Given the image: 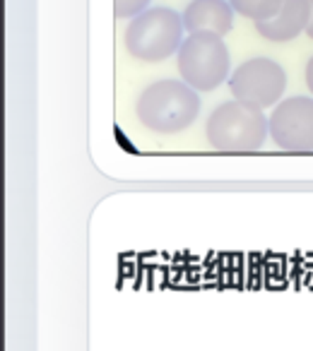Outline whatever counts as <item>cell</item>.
I'll list each match as a JSON object with an SVG mask.
<instances>
[{
    "label": "cell",
    "mask_w": 313,
    "mask_h": 351,
    "mask_svg": "<svg viewBox=\"0 0 313 351\" xmlns=\"http://www.w3.org/2000/svg\"><path fill=\"white\" fill-rule=\"evenodd\" d=\"M135 113L147 130L172 135L196 123L200 113V97L183 80H159L140 92Z\"/></svg>",
    "instance_id": "obj_1"
},
{
    "label": "cell",
    "mask_w": 313,
    "mask_h": 351,
    "mask_svg": "<svg viewBox=\"0 0 313 351\" xmlns=\"http://www.w3.org/2000/svg\"><path fill=\"white\" fill-rule=\"evenodd\" d=\"M183 17L172 8H147L128 22L123 34L128 56L142 63H162L183 44Z\"/></svg>",
    "instance_id": "obj_2"
},
{
    "label": "cell",
    "mask_w": 313,
    "mask_h": 351,
    "mask_svg": "<svg viewBox=\"0 0 313 351\" xmlns=\"http://www.w3.org/2000/svg\"><path fill=\"white\" fill-rule=\"evenodd\" d=\"M270 135V121L263 108L244 101L220 104L207 116L205 137L217 152H255Z\"/></svg>",
    "instance_id": "obj_3"
},
{
    "label": "cell",
    "mask_w": 313,
    "mask_h": 351,
    "mask_svg": "<svg viewBox=\"0 0 313 351\" xmlns=\"http://www.w3.org/2000/svg\"><path fill=\"white\" fill-rule=\"evenodd\" d=\"M178 75L196 92H215L231 77V58L224 36L196 32L183 39L176 53Z\"/></svg>",
    "instance_id": "obj_4"
},
{
    "label": "cell",
    "mask_w": 313,
    "mask_h": 351,
    "mask_svg": "<svg viewBox=\"0 0 313 351\" xmlns=\"http://www.w3.org/2000/svg\"><path fill=\"white\" fill-rule=\"evenodd\" d=\"M229 89L236 101H244L255 108H270L282 101V94L287 89V75L282 65L273 58H251L241 63L231 73Z\"/></svg>",
    "instance_id": "obj_5"
},
{
    "label": "cell",
    "mask_w": 313,
    "mask_h": 351,
    "mask_svg": "<svg viewBox=\"0 0 313 351\" xmlns=\"http://www.w3.org/2000/svg\"><path fill=\"white\" fill-rule=\"evenodd\" d=\"M268 121L270 137L279 149L313 152V97L282 99Z\"/></svg>",
    "instance_id": "obj_6"
},
{
    "label": "cell",
    "mask_w": 313,
    "mask_h": 351,
    "mask_svg": "<svg viewBox=\"0 0 313 351\" xmlns=\"http://www.w3.org/2000/svg\"><path fill=\"white\" fill-rule=\"evenodd\" d=\"M311 17V0H282L277 15L263 22H253L255 32L273 44H287L306 32Z\"/></svg>",
    "instance_id": "obj_7"
},
{
    "label": "cell",
    "mask_w": 313,
    "mask_h": 351,
    "mask_svg": "<svg viewBox=\"0 0 313 351\" xmlns=\"http://www.w3.org/2000/svg\"><path fill=\"white\" fill-rule=\"evenodd\" d=\"M181 17L188 34L210 32L224 36L234 27V8L229 0H191Z\"/></svg>",
    "instance_id": "obj_8"
},
{
    "label": "cell",
    "mask_w": 313,
    "mask_h": 351,
    "mask_svg": "<svg viewBox=\"0 0 313 351\" xmlns=\"http://www.w3.org/2000/svg\"><path fill=\"white\" fill-rule=\"evenodd\" d=\"M234 12H239L241 17L251 22H263L277 15V10L282 8V0H229Z\"/></svg>",
    "instance_id": "obj_9"
},
{
    "label": "cell",
    "mask_w": 313,
    "mask_h": 351,
    "mask_svg": "<svg viewBox=\"0 0 313 351\" xmlns=\"http://www.w3.org/2000/svg\"><path fill=\"white\" fill-rule=\"evenodd\" d=\"M152 0H113V15L116 20H128V17H137L150 8Z\"/></svg>",
    "instance_id": "obj_10"
},
{
    "label": "cell",
    "mask_w": 313,
    "mask_h": 351,
    "mask_svg": "<svg viewBox=\"0 0 313 351\" xmlns=\"http://www.w3.org/2000/svg\"><path fill=\"white\" fill-rule=\"evenodd\" d=\"M306 87H308V92H311V97H313V56H311V60L306 63Z\"/></svg>",
    "instance_id": "obj_11"
},
{
    "label": "cell",
    "mask_w": 313,
    "mask_h": 351,
    "mask_svg": "<svg viewBox=\"0 0 313 351\" xmlns=\"http://www.w3.org/2000/svg\"><path fill=\"white\" fill-rule=\"evenodd\" d=\"M306 36L313 39V0H311V17H308V27H306Z\"/></svg>",
    "instance_id": "obj_12"
}]
</instances>
